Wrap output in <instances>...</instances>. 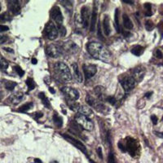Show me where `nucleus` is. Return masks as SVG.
Here are the masks:
<instances>
[{
    "instance_id": "obj_1",
    "label": "nucleus",
    "mask_w": 163,
    "mask_h": 163,
    "mask_svg": "<svg viewBox=\"0 0 163 163\" xmlns=\"http://www.w3.org/2000/svg\"><path fill=\"white\" fill-rule=\"evenodd\" d=\"M86 49L88 53L92 57L100 60L108 61L111 57L110 52L102 44L99 43L92 42V43H87Z\"/></svg>"
},
{
    "instance_id": "obj_2",
    "label": "nucleus",
    "mask_w": 163,
    "mask_h": 163,
    "mask_svg": "<svg viewBox=\"0 0 163 163\" xmlns=\"http://www.w3.org/2000/svg\"><path fill=\"white\" fill-rule=\"evenodd\" d=\"M54 73L59 80L64 83H69L72 80L70 70L68 66L63 62H57L54 65Z\"/></svg>"
},
{
    "instance_id": "obj_3",
    "label": "nucleus",
    "mask_w": 163,
    "mask_h": 163,
    "mask_svg": "<svg viewBox=\"0 0 163 163\" xmlns=\"http://www.w3.org/2000/svg\"><path fill=\"white\" fill-rule=\"evenodd\" d=\"M75 121L83 129L91 131L94 129V123L89 117L82 115V114H77L75 117Z\"/></svg>"
},
{
    "instance_id": "obj_4",
    "label": "nucleus",
    "mask_w": 163,
    "mask_h": 163,
    "mask_svg": "<svg viewBox=\"0 0 163 163\" xmlns=\"http://www.w3.org/2000/svg\"><path fill=\"white\" fill-rule=\"evenodd\" d=\"M44 32L47 38L50 40H54L58 37V30L52 22L50 21L46 24Z\"/></svg>"
},
{
    "instance_id": "obj_5",
    "label": "nucleus",
    "mask_w": 163,
    "mask_h": 163,
    "mask_svg": "<svg viewBox=\"0 0 163 163\" xmlns=\"http://www.w3.org/2000/svg\"><path fill=\"white\" fill-rule=\"evenodd\" d=\"M61 91L63 92V94H65L67 99L71 101H76L79 98V92L77 90L74 89L72 87H69V86L62 87Z\"/></svg>"
},
{
    "instance_id": "obj_6",
    "label": "nucleus",
    "mask_w": 163,
    "mask_h": 163,
    "mask_svg": "<svg viewBox=\"0 0 163 163\" xmlns=\"http://www.w3.org/2000/svg\"><path fill=\"white\" fill-rule=\"evenodd\" d=\"M46 53L50 57L58 58L62 54V47L55 44H50L46 47Z\"/></svg>"
},
{
    "instance_id": "obj_7",
    "label": "nucleus",
    "mask_w": 163,
    "mask_h": 163,
    "mask_svg": "<svg viewBox=\"0 0 163 163\" xmlns=\"http://www.w3.org/2000/svg\"><path fill=\"white\" fill-rule=\"evenodd\" d=\"M139 144L136 141V139L132 138H127L126 139V151L127 150L129 152V153L131 156H135L136 153H138L139 152Z\"/></svg>"
},
{
    "instance_id": "obj_8",
    "label": "nucleus",
    "mask_w": 163,
    "mask_h": 163,
    "mask_svg": "<svg viewBox=\"0 0 163 163\" xmlns=\"http://www.w3.org/2000/svg\"><path fill=\"white\" fill-rule=\"evenodd\" d=\"M50 15L53 21L56 23L57 25H61L63 24V15H62L61 11L60 9V7L58 6L53 7L52 10H51V13H50Z\"/></svg>"
},
{
    "instance_id": "obj_9",
    "label": "nucleus",
    "mask_w": 163,
    "mask_h": 163,
    "mask_svg": "<svg viewBox=\"0 0 163 163\" xmlns=\"http://www.w3.org/2000/svg\"><path fill=\"white\" fill-rule=\"evenodd\" d=\"M136 81L132 76H127V77H123L121 81V84L126 92H129L130 91H131L136 86Z\"/></svg>"
},
{
    "instance_id": "obj_10",
    "label": "nucleus",
    "mask_w": 163,
    "mask_h": 163,
    "mask_svg": "<svg viewBox=\"0 0 163 163\" xmlns=\"http://www.w3.org/2000/svg\"><path fill=\"white\" fill-rule=\"evenodd\" d=\"M63 136H64V138L66 139L69 142H70L72 145H74L76 148H78V149L80 151H82L83 153H84L85 154L87 153L86 147L84 146V145H83L82 142H80L79 140H77V139H76L74 138V137H72V136H69V135H67V134L63 135Z\"/></svg>"
},
{
    "instance_id": "obj_11",
    "label": "nucleus",
    "mask_w": 163,
    "mask_h": 163,
    "mask_svg": "<svg viewBox=\"0 0 163 163\" xmlns=\"http://www.w3.org/2000/svg\"><path fill=\"white\" fill-rule=\"evenodd\" d=\"M90 16L91 15H90L89 8L87 7H83L81 9V19H82V25L85 29H86L89 25Z\"/></svg>"
},
{
    "instance_id": "obj_12",
    "label": "nucleus",
    "mask_w": 163,
    "mask_h": 163,
    "mask_svg": "<svg viewBox=\"0 0 163 163\" xmlns=\"http://www.w3.org/2000/svg\"><path fill=\"white\" fill-rule=\"evenodd\" d=\"M83 69L86 79H89L91 77H92L97 72L96 66L94 65H84L83 66Z\"/></svg>"
},
{
    "instance_id": "obj_13",
    "label": "nucleus",
    "mask_w": 163,
    "mask_h": 163,
    "mask_svg": "<svg viewBox=\"0 0 163 163\" xmlns=\"http://www.w3.org/2000/svg\"><path fill=\"white\" fill-rule=\"evenodd\" d=\"M97 16H98V2H94V7L91 13V31L93 32L95 30V24L97 21Z\"/></svg>"
},
{
    "instance_id": "obj_14",
    "label": "nucleus",
    "mask_w": 163,
    "mask_h": 163,
    "mask_svg": "<svg viewBox=\"0 0 163 163\" xmlns=\"http://www.w3.org/2000/svg\"><path fill=\"white\" fill-rule=\"evenodd\" d=\"M62 49L65 50L66 52H68L70 54H75L78 52V46L72 41H68L63 44Z\"/></svg>"
},
{
    "instance_id": "obj_15",
    "label": "nucleus",
    "mask_w": 163,
    "mask_h": 163,
    "mask_svg": "<svg viewBox=\"0 0 163 163\" xmlns=\"http://www.w3.org/2000/svg\"><path fill=\"white\" fill-rule=\"evenodd\" d=\"M8 8L13 15H18L21 13V5L19 1H9Z\"/></svg>"
},
{
    "instance_id": "obj_16",
    "label": "nucleus",
    "mask_w": 163,
    "mask_h": 163,
    "mask_svg": "<svg viewBox=\"0 0 163 163\" xmlns=\"http://www.w3.org/2000/svg\"><path fill=\"white\" fill-rule=\"evenodd\" d=\"M145 68H143V67H138V68H136L134 69V73H133L134 76H133V77L135 78L136 81L140 82L144 78V77H145Z\"/></svg>"
},
{
    "instance_id": "obj_17",
    "label": "nucleus",
    "mask_w": 163,
    "mask_h": 163,
    "mask_svg": "<svg viewBox=\"0 0 163 163\" xmlns=\"http://www.w3.org/2000/svg\"><path fill=\"white\" fill-rule=\"evenodd\" d=\"M72 69H73V71H74V75L75 80L77 81V83H83V75L81 74L80 69L78 68L77 64H76V63L73 64V65H72Z\"/></svg>"
},
{
    "instance_id": "obj_18",
    "label": "nucleus",
    "mask_w": 163,
    "mask_h": 163,
    "mask_svg": "<svg viewBox=\"0 0 163 163\" xmlns=\"http://www.w3.org/2000/svg\"><path fill=\"white\" fill-rule=\"evenodd\" d=\"M103 30L105 32V34L106 36H108L111 33L110 24H109V17L108 15H105L104 20H103Z\"/></svg>"
},
{
    "instance_id": "obj_19",
    "label": "nucleus",
    "mask_w": 163,
    "mask_h": 163,
    "mask_svg": "<svg viewBox=\"0 0 163 163\" xmlns=\"http://www.w3.org/2000/svg\"><path fill=\"white\" fill-rule=\"evenodd\" d=\"M77 112L79 113V114L84 115V116H91L92 115L93 112L91 110V108L89 107H86L85 105H79L78 108H77Z\"/></svg>"
},
{
    "instance_id": "obj_20",
    "label": "nucleus",
    "mask_w": 163,
    "mask_h": 163,
    "mask_svg": "<svg viewBox=\"0 0 163 163\" xmlns=\"http://www.w3.org/2000/svg\"><path fill=\"white\" fill-rule=\"evenodd\" d=\"M94 91H95L96 96H97L100 100H105V89L104 86H95V89H94Z\"/></svg>"
},
{
    "instance_id": "obj_21",
    "label": "nucleus",
    "mask_w": 163,
    "mask_h": 163,
    "mask_svg": "<svg viewBox=\"0 0 163 163\" xmlns=\"http://www.w3.org/2000/svg\"><path fill=\"white\" fill-rule=\"evenodd\" d=\"M122 21L124 27L127 29V30H131L133 29V23L131 20L126 14H123L122 15Z\"/></svg>"
},
{
    "instance_id": "obj_22",
    "label": "nucleus",
    "mask_w": 163,
    "mask_h": 163,
    "mask_svg": "<svg viewBox=\"0 0 163 163\" xmlns=\"http://www.w3.org/2000/svg\"><path fill=\"white\" fill-rule=\"evenodd\" d=\"M114 26L117 33H120V24H119V10H115L114 13Z\"/></svg>"
},
{
    "instance_id": "obj_23",
    "label": "nucleus",
    "mask_w": 163,
    "mask_h": 163,
    "mask_svg": "<svg viewBox=\"0 0 163 163\" xmlns=\"http://www.w3.org/2000/svg\"><path fill=\"white\" fill-rule=\"evenodd\" d=\"M53 121H54L55 126H57L58 128H60L63 126V119L57 113H55L53 115Z\"/></svg>"
},
{
    "instance_id": "obj_24",
    "label": "nucleus",
    "mask_w": 163,
    "mask_h": 163,
    "mask_svg": "<svg viewBox=\"0 0 163 163\" xmlns=\"http://www.w3.org/2000/svg\"><path fill=\"white\" fill-rule=\"evenodd\" d=\"M143 52H144V47L139 45H136L131 49V53L136 56H139Z\"/></svg>"
},
{
    "instance_id": "obj_25",
    "label": "nucleus",
    "mask_w": 163,
    "mask_h": 163,
    "mask_svg": "<svg viewBox=\"0 0 163 163\" xmlns=\"http://www.w3.org/2000/svg\"><path fill=\"white\" fill-rule=\"evenodd\" d=\"M24 98V95L23 94H15V95H13L12 96V98H11V100H12V103L14 104V105H16V104H18Z\"/></svg>"
},
{
    "instance_id": "obj_26",
    "label": "nucleus",
    "mask_w": 163,
    "mask_h": 163,
    "mask_svg": "<svg viewBox=\"0 0 163 163\" xmlns=\"http://www.w3.org/2000/svg\"><path fill=\"white\" fill-rule=\"evenodd\" d=\"M39 97H40V99L42 100L43 105H45L47 108H51V105H50L49 100H48V98L46 97V95H45L43 92H41L39 93Z\"/></svg>"
},
{
    "instance_id": "obj_27",
    "label": "nucleus",
    "mask_w": 163,
    "mask_h": 163,
    "mask_svg": "<svg viewBox=\"0 0 163 163\" xmlns=\"http://www.w3.org/2000/svg\"><path fill=\"white\" fill-rule=\"evenodd\" d=\"M8 65H9V64H8L7 60L0 55V69L3 70H6L8 68Z\"/></svg>"
},
{
    "instance_id": "obj_28",
    "label": "nucleus",
    "mask_w": 163,
    "mask_h": 163,
    "mask_svg": "<svg viewBox=\"0 0 163 163\" xmlns=\"http://www.w3.org/2000/svg\"><path fill=\"white\" fill-rule=\"evenodd\" d=\"M32 106H33V103L31 102V103H27V104H25V105H22L21 108H19V112H21V113H25V112H27L29 109H30L32 108Z\"/></svg>"
},
{
    "instance_id": "obj_29",
    "label": "nucleus",
    "mask_w": 163,
    "mask_h": 163,
    "mask_svg": "<svg viewBox=\"0 0 163 163\" xmlns=\"http://www.w3.org/2000/svg\"><path fill=\"white\" fill-rule=\"evenodd\" d=\"M26 84H27L29 91L34 90L35 88V86H36V84L34 83V81L33 80V78H30V77H29L27 80H26Z\"/></svg>"
},
{
    "instance_id": "obj_30",
    "label": "nucleus",
    "mask_w": 163,
    "mask_h": 163,
    "mask_svg": "<svg viewBox=\"0 0 163 163\" xmlns=\"http://www.w3.org/2000/svg\"><path fill=\"white\" fill-rule=\"evenodd\" d=\"M16 86H17V83H15V82H13V81H7L5 83V87L7 90H9V91H13Z\"/></svg>"
},
{
    "instance_id": "obj_31",
    "label": "nucleus",
    "mask_w": 163,
    "mask_h": 163,
    "mask_svg": "<svg viewBox=\"0 0 163 163\" xmlns=\"http://www.w3.org/2000/svg\"><path fill=\"white\" fill-rule=\"evenodd\" d=\"M145 10H146V13H145V15H146V16H150V15H153V13H152V5H151V3H145Z\"/></svg>"
},
{
    "instance_id": "obj_32",
    "label": "nucleus",
    "mask_w": 163,
    "mask_h": 163,
    "mask_svg": "<svg viewBox=\"0 0 163 163\" xmlns=\"http://www.w3.org/2000/svg\"><path fill=\"white\" fill-rule=\"evenodd\" d=\"M86 103L90 105V106H94L95 104L97 102V100H95V98H93L92 96H91V95H87L86 97Z\"/></svg>"
},
{
    "instance_id": "obj_33",
    "label": "nucleus",
    "mask_w": 163,
    "mask_h": 163,
    "mask_svg": "<svg viewBox=\"0 0 163 163\" xmlns=\"http://www.w3.org/2000/svg\"><path fill=\"white\" fill-rule=\"evenodd\" d=\"M57 30H58V33H60L61 37H65V34H66V30L65 27L63 25H57Z\"/></svg>"
},
{
    "instance_id": "obj_34",
    "label": "nucleus",
    "mask_w": 163,
    "mask_h": 163,
    "mask_svg": "<svg viewBox=\"0 0 163 163\" xmlns=\"http://www.w3.org/2000/svg\"><path fill=\"white\" fill-rule=\"evenodd\" d=\"M145 28H146V30L148 31L153 30L154 28V24L153 23V21H147L145 22Z\"/></svg>"
},
{
    "instance_id": "obj_35",
    "label": "nucleus",
    "mask_w": 163,
    "mask_h": 163,
    "mask_svg": "<svg viewBox=\"0 0 163 163\" xmlns=\"http://www.w3.org/2000/svg\"><path fill=\"white\" fill-rule=\"evenodd\" d=\"M108 163H116V160H115V157L114 154L111 152L110 153L108 154Z\"/></svg>"
},
{
    "instance_id": "obj_36",
    "label": "nucleus",
    "mask_w": 163,
    "mask_h": 163,
    "mask_svg": "<svg viewBox=\"0 0 163 163\" xmlns=\"http://www.w3.org/2000/svg\"><path fill=\"white\" fill-rule=\"evenodd\" d=\"M15 70L16 71V73L19 74V76H21V77H22L24 74H25V72H24V70L22 69L20 66H15Z\"/></svg>"
},
{
    "instance_id": "obj_37",
    "label": "nucleus",
    "mask_w": 163,
    "mask_h": 163,
    "mask_svg": "<svg viewBox=\"0 0 163 163\" xmlns=\"http://www.w3.org/2000/svg\"><path fill=\"white\" fill-rule=\"evenodd\" d=\"M7 38H7V35L1 34V32H0V44H2V43H4L5 42H7Z\"/></svg>"
},
{
    "instance_id": "obj_38",
    "label": "nucleus",
    "mask_w": 163,
    "mask_h": 163,
    "mask_svg": "<svg viewBox=\"0 0 163 163\" xmlns=\"http://www.w3.org/2000/svg\"><path fill=\"white\" fill-rule=\"evenodd\" d=\"M106 100H108V103H110L111 105H115L116 102H117L116 99H115V97H114V96H108V97L106 98Z\"/></svg>"
},
{
    "instance_id": "obj_39",
    "label": "nucleus",
    "mask_w": 163,
    "mask_h": 163,
    "mask_svg": "<svg viewBox=\"0 0 163 163\" xmlns=\"http://www.w3.org/2000/svg\"><path fill=\"white\" fill-rule=\"evenodd\" d=\"M155 55L157 56V58H162V52H161L160 49H157L156 50V52H155Z\"/></svg>"
},
{
    "instance_id": "obj_40",
    "label": "nucleus",
    "mask_w": 163,
    "mask_h": 163,
    "mask_svg": "<svg viewBox=\"0 0 163 163\" xmlns=\"http://www.w3.org/2000/svg\"><path fill=\"white\" fill-rule=\"evenodd\" d=\"M151 119H152V122H153V123L154 125H157V117L156 115H152L151 116Z\"/></svg>"
},
{
    "instance_id": "obj_41",
    "label": "nucleus",
    "mask_w": 163,
    "mask_h": 163,
    "mask_svg": "<svg viewBox=\"0 0 163 163\" xmlns=\"http://www.w3.org/2000/svg\"><path fill=\"white\" fill-rule=\"evenodd\" d=\"M9 30V28L7 27V25H0V32H3V31H7Z\"/></svg>"
},
{
    "instance_id": "obj_42",
    "label": "nucleus",
    "mask_w": 163,
    "mask_h": 163,
    "mask_svg": "<svg viewBox=\"0 0 163 163\" xmlns=\"http://www.w3.org/2000/svg\"><path fill=\"white\" fill-rule=\"evenodd\" d=\"M97 153H98L99 157H100V159H102V158H103V154H102L101 147H98V148H97Z\"/></svg>"
},
{
    "instance_id": "obj_43",
    "label": "nucleus",
    "mask_w": 163,
    "mask_h": 163,
    "mask_svg": "<svg viewBox=\"0 0 163 163\" xmlns=\"http://www.w3.org/2000/svg\"><path fill=\"white\" fill-rule=\"evenodd\" d=\"M158 28H159V31L163 36V22H161L160 24L158 25Z\"/></svg>"
},
{
    "instance_id": "obj_44",
    "label": "nucleus",
    "mask_w": 163,
    "mask_h": 163,
    "mask_svg": "<svg viewBox=\"0 0 163 163\" xmlns=\"http://www.w3.org/2000/svg\"><path fill=\"white\" fill-rule=\"evenodd\" d=\"M123 3H128V4H133L134 3V1H130V0H122Z\"/></svg>"
},
{
    "instance_id": "obj_45",
    "label": "nucleus",
    "mask_w": 163,
    "mask_h": 163,
    "mask_svg": "<svg viewBox=\"0 0 163 163\" xmlns=\"http://www.w3.org/2000/svg\"><path fill=\"white\" fill-rule=\"evenodd\" d=\"M43 114H42V113H36V117L37 118H39V117H43Z\"/></svg>"
},
{
    "instance_id": "obj_46",
    "label": "nucleus",
    "mask_w": 163,
    "mask_h": 163,
    "mask_svg": "<svg viewBox=\"0 0 163 163\" xmlns=\"http://www.w3.org/2000/svg\"><path fill=\"white\" fill-rule=\"evenodd\" d=\"M156 135L161 138H163V132H156Z\"/></svg>"
},
{
    "instance_id": "obj_47",
    "label": "nucleus",
    "mask_w": 163,
    "mask_h": 163,
    "mask_svg": "<svg viewBox=\"0 0 163 163\" xmlns=\"http://www.w3.org/2000/svg\"><path fill=\"white\" fill-rule=\"evenodd\" d=\"M3 49L7 51V52H13V50H12L11 48H7V47H4Z\"/></svg>"
},
{
    "instance_id": "obj_48",
    "label": "nucleus",
    "mask_w": 163,
    "mask_h": 163,
    "mask_svg": "<svg viewBox=\"0 0 163 163\" xmlns=\"http://www.w3.org/2000/svg\"><path fill=\"white\" fill-rule=\"evenodd\" d=\"M152 94H153V92L151 91V92H148L145 94V97H147V98H149L151 95H152Z\"/></svg>"
},
{
    "instance_id": "obj_49",
    "label": "nucleus",
    "mask_w": 163,
    "mask_h": 163,
    "mask_svg": "<svg viewBox=\"0 0 163 163\" xmlns=\"http://www.w3.org/2000/svg\"><path fill=\"white\" fill-rule=\"evenodd\" d=\"M32 63L34 64V65H36L38 63V60H37V59L36 58H33L32 59Z\"/></svg>"
},
{
    "instance_id": "obj_50",
    "label": "nucleus",
    "mask_w": 163,
    "mask_h": 163,
    "mask_svg": "<svg viewBox=\"0 0 163 163\" xmlns=\"http://www.w3.org/2000/svg\"><path fill=\"white\" fill-rule=\"evenodd\" d=\"M34 162H35L36 163H43V162H42V161H41L40 159H37V158L35 159V161H34Z\"/></svg>"
},
{
    "instance_id": "obj_51",
    "label": "nucleus",
    "mask_w": 163,
    "mask_h": 163,
    "mask_svg": "<svg viewBox=\"0 0 163 163\" xmlns=\"http://www.w3.org/2000/svg\"><path fill=\"white\" fill-rule=\"evenodd\" d=\"M49 91H51V92L52 93V94H54V93H55V91H54V90H53L52 87H50V88H49Z\"/></svg>"
},
{
    "instance_id": "obj_52",
    "label": "nucleus",
    "mask_w": 163,
    "mask_h": 163,
    "mask_svg": "<svg viewBox=\"0 0 163 163\" xmlns=\"http://www.w3.org/2000/svg\"><path fill=\"white\" fill-rule=\"evenodd\" d=\"M4 18H5V17H4V15H0V21H3V20H4Z\"/></svg>"
},
{
    "instance_id": "obj_53",
    "label": "nucleus",
    "mask_w": 163,
    "mask_h": 163,
    "mask_svg": "<svg viewBox=\"0 0 163 163\" xmlns=\"http://www.w3.org/2000/svg\"><path fill=\"white\" fill-rule=\"evenodd\" d=\"M89 161H90V162H91V163H95V162H93L92 160H89Z\"/></svg>"
},
{
    "instance_id": "obj_54",
    "label": "nucleus",
    "mask_w": 163,
    "mask_h": 163,
    "mask_svg": "<svg viewBox=\"0 0 163 163\" xmlns=\"http://www.w3.org/2000/svg\"><path fill=\"white\" fill-rule=\"evenodd\" d=\"M51 163H57V162H56V161H53V162H52Z\"/></svg>"
},
{
    "instance_id": "obj_55",
    "label": "nucleus",
    "mask_w": 163,
    "mask_h": 163,
    "mask_svg": "<svg viewBox=\"0 0 163 163\" xmlns=\"http://www.w3.org/2000/svg\"><path fill=\"white\" fill-rule=\"evenodd\" d=\"M0 11H1V5H0Z\"/></svg>"
},
{
    "instance_id": "obj_56",
    "label": "nucleus",
    "mask_w": 163,
    "mask_h": 163,
    "mask_svg": "<svg viewBox=\"0 0 163 163\" xmlns=\"http://www.w3.org/2000/svg\"><path fill=\"white\" fill-rule=\"evenodd\" d=\"M162 120H163V117H162Z\"/></svg>"
},
{
    "instance_id": "obj_57",
    "label": "nucleus",
    "mask_w": 163,
    "mask_h": 163,
    "mask_svg": "<svg viewBox=\"0 0 163 163\" xmlns=\"http://www.w3.org/2000/svg\"><path fill=\"white\" fill-rule=\"evenodd\" d=\"M162 65H163V64H162Z\"/></svg>"
}]
</instances>
